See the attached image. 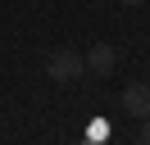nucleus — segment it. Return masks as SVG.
Returning <instances> with one entry per match:
<instances>
[{
    "label": "nucleus",
    "instance_id": "5",
    "mask_svg": "<svg viewBox=\"0 0 150 145\" xmlns=\"http://www.w3.org/2000/svg\"><path fill=\"white\" fill-rule=\"evenodd\" d=\"M118 5H146V0H118Z\"/></svg>",
    "mask_w": 150,
    "mask_h": 145
},
{
    "label": "nucleus",
    "instance_id": "4",
    "mask_svg": "<svg viewBox=\"0 0 150 145\" xmlns=\"http://www.w3.org/2000/svg\"><path fill=\"white\" fill-rule=\"evenodd\" d=\"M141 145H150V118H141Z\"/></svg>",
    "mask_w": 150,
    "mask_h": 145
},
{
    "label": "nucleus",
    "instance_id": "1",
    "mask_svg": "<svg viewBox=\"0 0 150 145\" xmlns=\"http://www.w3.org/2000/svg\"><path fill=\"white\" fill-rule=\"evenodd\" d=\"M46 77L50 82H77V77H86V54H77V50H55L46 59Z\"/></svg>",
    "mask_w": 150,
    "mask_h": 145
},
{
    "label": "nucleus",
    "instance_id": "2",
    "mask_svg": "<svg viewBox=\"0 0 150 145\" xmlns=\"http://www.w3.org/2000/svg\"><path fill=\"white\" fill-rule=\"evenodd\" d=\"M114 63H118V54H114V45L96 41L91 50H86V72H96V77H109V72H114Z\"/></svg>",
    "mask_w": 150,
    "mask_h": 145
},
{
    "label": "nucleus",
    "instance_id": "3",
    "mask_svg": "<svg viewBox=\"0 0 150 145\" xmlns=\"http://www.w3.org/2000/svg\"><path fill=\"white\" fill-rule=\"evenodd\" d=\"M123 109H127L137 122H141V118H150V86H146V82H132V86L123 91Z\"/></svg>",
    "mask_w": 150,
    "mask_h": 145
}]
</instances>
